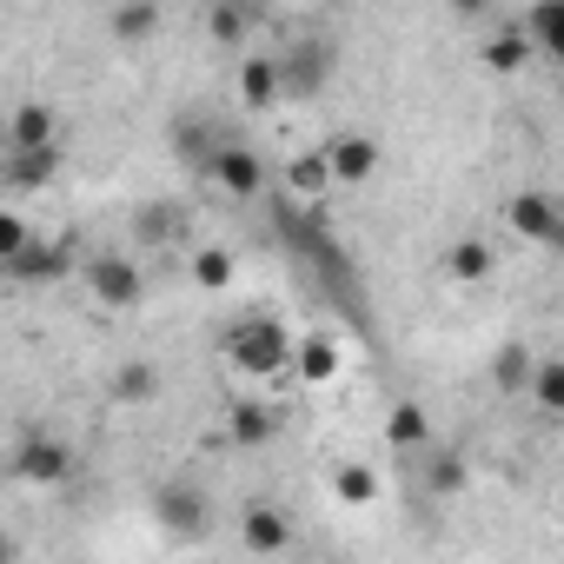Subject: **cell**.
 I'll return each instance as SVG.
<instances>
[{
    "label": "cell",
    "mask_w": 564,
    "mask_h": 564,
    "mask_svg": "<svg viewBox=\"0 0 564 564\" xmlns=\"http://www.w3.org/2000/svg\"><path fill=\"white\" fill-rule=\"evenodd\" d=\"M293 333L279 326V319H265V313H252V319H239L232 333H226V352H232V366L246 372V379H272V372H286L293 366Z\"/></svg>",
    "instance_id": "1"
},
{
    "label": "cell",
    "mask_w": 564,
    "mask_h": 564,
    "mask_svg": "<svg viewBox=\"0 0 564 564\" xmlns=\"http://www.w3.org/2000/svg\"><path fill=\"white\" fill-rule=\"evenodd\" d=\"M0 272H8L14 286H61L74 272V239H28L14 259H0Z\"/></svg>",
    "instance_id": "2"
},
{
    "label": "cell",
    "mask_w": 564,
    "mask_h": 564,
    "mask_svg": "<svg viewBox=\"0 0 564 564\" xmlns=\"http://www.w3.org/2000/svg\"><path fill=\"white\" fill-rule=\"evenodd\" d=\"M206 180H213L226 199H259V193H265V160H259L252 147H239V140H219L213 160H206Z\"/></svg>",
    "instance_id": "3"
},
{
    "label": "cell",
    "mask_w": 564,
    "mask_h": 564,
    "mask_svg": "<svg viewBox=\"0 0 564 564\" xmlns=\"http://www.w3.org/2000/svg\"><path fill=\"white\" fill-rule=\"evenodd\" d=\"M87 286H94V300L107 313H133L140 293H147V279H140V265L127 252H100V259H87Z\"/></svg>",
    "instance_id": "4"
},
{
    "label": "cell",
    "mask_w": 564,
    "mask_h": 564,
    "mask_svg": "<svg viewBox=\"0 0 564 564\" xmlns=\"http://www.w3.org/2000/svg\"><path fill=\"white\" fill-rule=\"evenodd\" d=\"M505 226H511L518 239H531V246H551V252H564V206H557L551 193H511V206H505Z\"/></svg>",
    "instance_id": "5"
},
{
    "label": "cell",
    "mask_w": 564,
    "mask_h": 564,
    "mask_svg": "<svg viewBox=\"0 0 564 564\" xmlns=\"http://www.w3.org/2000/svg\"><path fill=\"white\" fill-rule=\"evenodd\" d=\"M67 471H74V445H67V438L28 432V438L14 445V478H28V485H61Z\"/></svg>",
    "instance_id": "6"
},
{
    "label": "cell",
    "mask_w": 564,
    "mask_h": 564,
    "mask_svg": "<svg viewBox=\"0 0 564 564\" xmlns=\"http://www.w3.org/2000/svg\"><path fill=\"white\" fill-rule=\"evenodd\" d=\"M293 87H286V61L279 54H246L239 61V100L252 107V113H265V107H279Z\"/></svg>",
    "instance_id": "7"
},
{
    "label": "cell",
    "mask_w": 564,
    "mask_h": 564,
    "mask_svg": "<svg viewBox=\"0 0 564 564\" xmlns=\"http://www.w3.org/2000/svg\"><path fill=\"white\" fill-rule=\"evenodd\" d=\"M531 54H538V41H531V28H524V21L491 28V34L478 41V67H485V74H505V80H511V74H524V67H531Z\"/></svg>",
    "instance_id": "8"
},
{
    "label": "cell",
    "mask_w": 564,
    "mask_h": 564,
    "mask_svg": "<svg viewBox=\"0 0 564 564\" xmlns=\"http://www.w3.org/2000/svg\"><path fill=\"white\" fill-rule=\"evenodd\" d=\"M333 186H339V173H333V153H326V140L286 160V193H293L300 206H319V199H326Z\"/></svg>",
    "instance_id": "9"
},
{
    "label": "cell",
    "mask_w": 564,
    "mask_h": 564,
    "mask_svg": "<svg viewBox=\"0 0 564 564\" xmlns=\"http://www.w3.org/2000/svg\"><path fill=\"white\" fill-rule=\"evenodd\" d=\"M54 173H61V147H8V160H0L8 193H41L54 186Z\"/></svg>",
    "instance_id": "10"
},
{
    "label": "cell",
    "mask_w": 564,
    "mask_h": 564,
    "mask_svg": "<svg viewBox=\"0 0 564 564\" xmlns=\"http://www.w3.org/2000/svg\"><path fill=\"white\" fill-rule=\"evenodd\" d=\"M226 438H232L239 452H265V445L279 438V412H272L265 399H232V405H226Z\"/></svg>",
    "instance_id": "11"
},
{
    "label": "cell",
    "mask_w": 564,
    "mask_h": 564,
    "mask_svg": "<svg viewBox=\"0 0 564 564\" xmlns=\"http://www.w3.org/2000/svg\"><path fill=\"white\" fill-rule=\"evenodd\" d=\"M239 544H246V551H259V557H279V551L293 544L286 511H279V505H246V511H239Z\"/></svg>",
    "instance_id": "12"
},
{
    "label": "cell",
    "mask_w": 564,
    "mask_h": 564,
    "mask_svg": "<svg viewBox=\"0 0 564 564\" xmlns=\"http://www.w3.org/2000/svg\"><path fill=\"white\" fill-rule=\"evenodd\" d=\"M326 153H333V173H339V186H366L372 173H379V140L372 133H333L326 140Z\"/></svg>",
    "instance_id": "13"
},
{
    "label": "cell",
    "mask_w": 564,
    "mask_h": 564,
    "mask_svg": "<svg viewBox=\"0 0 564 564\" xmlns=\"http://www.w3.org/2000/svg\"><path fill=\"white\" fill-rule=\"evenodd\" d=\"M153 518H160L166 531L193 538V531L206 524V498H199L193 485H160V491H153Z\"/></svg>",
    "instance_id": "14"
},
{
    "label": "cell",
    "mask_w": 564,
    "mask_h": 564,
    "mask_svg": "<svg viewBox=\"0 0 564 564\" xmlns=\"http://www.w3.org/2000/svg\"><path fill=\"white\" fill-rule=\"evenodd\" d=\"M8 147H61V120L47 100H21L8 113Z\"/></svg>",
    "instance_id": "15"
},
{
    "label": "cell",
    "mask_w": 564,
    "mask_h": 564,
    "mask_svg": "<svg viewBox=\"0 0 564 564\" xmlns=\"http://www.w3.org/2000/svg\"><path fill=\"white\" fill-rule=\"evenodd\" d=\"M293 372H300L306 386H333V379H339V339H333V333H306V339L293 346Z\"/></svg>",
    "instance_id": "16"
},
{
    "label": "cell",
    "mask_w": 564,
    "mask_h": 564,
    "mask_svg": "<svg viewBox=\"0 0 564 564\" xmlns=\"http://www.w3.org/2000/svg\"><path fill=\"white\" fill-rule=\"evenodd\" d=\"M531 372H538V359H531L524 339H505V346L491 352V386H498L505 399H524V392H531Z\"/></svg>",
    "instance_id": "17"
},
{
    "label": "cell",
    "mask_w": 564,
    "mask_h": 564,
    "mask_svg": "<svg viewBox=\"0 0 564 564\" xmlns=\"http://www.w3.org/2000/svg\"><path fill=\"white\" fill-rule=\"evenodd\" d=\"M386 445H392V452H425V445H432V419H425L419 399H392V412H386Z\"/></svg>",
    "instance_id": "18"
},
{
    "label": "cell",
    "mask_w": 564,
    "mask_h": 564,
    "mask_svg": "<svg viewBox=\"0 0 564 564\" xmlns=\"http://www.w3.org/2000/svg\"><path fill=\"white\" fill-rule=\"evenodd\" d=\"M107 34L120 47H147L160 34V0H120V8L107 14Z\"/></svg>",
    "instance_id": "19"
},
{
    "label": "cell",
    "mask_w": 564,
    "mask_h": 564,
    "mask_svg": "<svg viewBox=\"0 0 564 564\" xmlns=\"http://www.w3.org/2000/svg\"><path fill=\"white\" fill-rule=\"evenodd\" d=\"M524 28H531L538 54L564 74V0H531V8H524Z\"/></svg>",
    "instance_id": "20"
},
{
    "label": "cell",
    "mask_w": 564,
    "mask_h": 564,
    "mask_svg": "<svg viewBox=\"0 0 564 564\" xmlns=\"http://www.w3.org/2000/svg\"><path fill=\"white\" fill-rule=\"evenodd\" d=\"M326 74H333V47H326V41H300V47L286 54V87H293V94H319Z\"/></svg>",
    "instance_id": "21"
},
{
    "label": "cell",
    "mask_w": 564,
    "mask_h": 564,
    "mask_svg": "<svg viewBox=\"0 0 564 564\" xmlns=\"http://www.w3.org/2000/svg\"><path fill=\"white\" fill-rule=\"evenodd\" d=\"M491 265H498V252H491L478 232H465V239L445 246V272L458 279V286H478V279H491Z\"/></svg>",
    "instance_id": "22"
},
{
    "label": "cell",
    "mask_w": 564,
    "mask_h": 564,
    "mask_svg": "<svg viewBox=\"0 0 564 564\" xmlns=\"http://www.w3.org/2000/svg\"><path fill=\"white\" fill-rule=\"evenodd\" d=\"M379 491H386V485H379V471H372L366 458H346V465L333 471V498H339L346 511H366V505H379Z\"/></svg>",
    "instance_id": "23"
},
{
    "label": "cell",
    "mask_w": 564,
    "mask_h": 564,
    "mask_svg": "<svg viewBox=\"0 0 564 564\" xmlns=\"http://www.w3.org/2000/svg\"><path fill=\"white\" fill-rule=\"evenodd\" d=\"M465 485H471L465 452H432V445H425V491H432V498H458Z\"/></svg>",
    "instance_id": "24"
},
{
    "label": "cell",
    "mask_w": 564,
    "mask_h": 564,
    "mask_svg": "<svg viewBox=\"0 0 564 564\" xmlns=\"http://www.w3.org/2000/svg\"><path fill=\"white\" fill-rule=\"evenodd\" d=\"M107 392H113V405H147V399H160V366H147V359L120 366Z\"/></svg>",
    "instance_id": "25"
},
{
    "label": "cell",
    "mask_w": 564,
    "mask_h": 564,
    "mask_svg": "<svg viewBox=\"0 0 564 564\" xmlns=\"http://www.w3.org/2000/svg\"><path fill=\"white\" fill-rule=\"evenodd\" d=\"M544 419H564V359H538L531 372V392H524Z\"/></svg>",
    "instance_id": "26"
},
{
    "label": "cell",
    "mask_w": 564,
    "mask_h": 564,
    "mask_svg": "<svg viewBox=\"0 0 564 564\" xmlns=\"http://www.w3.org/2000/svg\"><path fill=\"white\" fill-rule=\"evenodd\" d=\"M193 286L199 293H226L232 286V252L226 246H193Z\"/></svg>",
    "instance_id": "27"
},
{
    "label": "cell",
    "mask_w": 564,
    "mask_h": 564,
    "mask_svg": "<svg viewBox=\"0 0 564 564\" xmlns=\"http://www.w3.org/2000/svg\"><path fill=\"white\" fill-rule=\"evenodd\" d=\"M246 8H239V0H213V8H206V34H213V47H239L246 41Z\"/></svg>",
    "instance_id": "28"
},
{
    "label": "cell",
    "mask_w": 564,
    "mask_h": 564,
    "mask_svg": "<svg viewBox=\"0 0 564 564\" xmlns=\"http://www.w3.org/2000/svg\"><path fill=\"white\" fill-rule=\"evenodd\" d=\"M34 232H28V219H21V206H8V213H0V259H14L21 246H28Z\"/></svg>",
    "instance_id": "29"
},
{
    "label": "cell",
    "mask_w": 564,
    "mask_h": 564,
    "mask_svg": "<svg viewBox=\"0 0 564 564\" xmlns=\"http://www.w3.org/2000/svg\"><path fill=\"white\" fill-rule=\"evenodd\" d=\"M133 226H140V239H166V232H173L180 219H173L166 206H140V219H133Z\"/></svg>",
    "instance_id": "30"
},
{
    "label": "cell",
    "mask_w": 564,
    "mask_h": 564,
    "mask_svg": "<svg viewBox=\"0 0 564 564\" xmlns=\"http://www.w3.org/2000/svg\"><path fill=\"white\" fill-rule=\"evenodd\" d=\"M498 0H452V14H465V21H478V14H491Z\"/></svg>",
    "instance_id": "31"
}]
</instances>
